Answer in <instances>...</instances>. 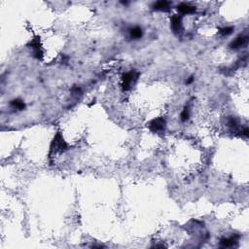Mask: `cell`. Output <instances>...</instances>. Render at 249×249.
<instances>
[{"mask_svg": "<svg viewBox=\"0 0 249 249\" xmlns=\"http://www.w3.org/2000/svg\"><path fill=\"white\" fill-rule=\"evenodd\" d=\"M65 149H67V144L63 140L61 134L59 132L55 135V137L52 143V151H55V152H62Z\"/></svg>", "mask_w": 249, "mask_h": 249, "instance_id": "cell-1", "label": "cell"}, {"mask_svg": "<svg viewBox=\"0 0 249 249\" xmlns=\"http://www.w3.org/2000/svg\"><path fill=\"white\" fill-rule=\"evenodd\" d=\"M139 76V73L136 71H131V72H127L124 75V78H123V87L125 90H128L131 88V86L137 80Z\"/></svg>", "mask_w": 249, "mask_h": 249, "instance_id": "cell-2", "label": "cell"}, {"mask_svg": "<svg viewBox=\"0 0 249 249\" xmlns=\"http://www.w3.org/2000/svg\"><path fill=\"white\" fill-rule=\"evenodd\" d=\"M165 127V121L163 118H158L155 119L151 122L150 124V130L154 132H162Z\"/></svg>", "mask_w": 249, "mask_h": 249, "instance_id": "cell-3", "label": "cell"}, {"mask_svg": "<svg viewBox=\"0 0 249 249\" xmlns=\"http://www.w3.org/2000/svg\"><path fill=\"white\" fill-rule=\"evenodd\" d=\"M171 27L174 32H178L182 28V22H181V18L179 16H173L171 18Z\"/></svg>", "mask_w": 249, "mask_h": 249, "instance_id": "cell-4", "label": "cell"}, {"mask_svg": "<svg viewBox=\"0 0 249 249\" xmlns=\"http://www.w3.org/2000/svg\"><path fill=\"white\" fill-rule=\"evenodd\" d=\"M177 9L182 14H193V13H195V11H196V7L191 6L189 4H184L183 3V4L178 5Z\"/></svg>", "mask_w": 249, "mask_h": 249, "instance_id": "cell-5", "label": "cell"}, {"mask_svg": "<svg viewBox=\"0 0 249 249\" xmlns=\"http://www.w3.org/2000/svg\"><path fill=\"white\" fill-rule=\"evenodd\" d=\"M238 238L237 236L236 237H232L231 238H224L221 240V244L224 246V247H229V246H232V245H234V243L237 242Z\"/></svg>", "mask_w": 249, "mask_h": 249, "instance_id": "cell-6", "label": "cell"}, {"mask_svg": "<svg viewBox=\"0 0 249 249\" xmlns=\"http://www.w3.org/2000/svg\"><path fill=\"white\" fill-rule=\"evenodd\" d=\"M245 42H246V38L245 37H238L231 44V47L234 48V49H237V48H239V47L243 46L245 44Z\"/></svg>", "mask_w": 249, "mask_h": 249, "instance_id": "cell-7", "label": "cell"}, {"mask_svg": "<svg viewBox=\"0 0 249 249\" xmlns=\"http://www.w3.org/2000/svg\"><path fill=\"white\" fill-rule=\"evenodd\" d=\"M154 8H155L156 10H162V11L167 10V8H168V2H167V1H159V2H157V3L154 5Z\"/></svg>", "mask_w": 249, "mask_h": 249, "instance_id": "cell-8", "label": "cell"}, {"mask_svg": "<svg viewBox=\"0 0 249 249\" xmlns=\"http://www.w3.org/2000/svg\"><path fill=\"white\" fill-rule=\"evenodd\" d=\"M11 104H12V106H14L15 108H17V109H19V110H22L23 108L26 107L25 102L22 101V100H19V99H15V100H13Z\"/></svg>", "mask_w": 249, "mask_h": 249, "instance_id": "cell-9", "label": "cell"}, {"mask_svg": "<svg viewBox=\"0 0 249 249\" xmlns=\"http://www.w3.org/2000/svg\"><path fill=\"white\" fill-rule=\"evenodd\" d=\"M131 35L133 38H140L142 36V30L140 27H134L131 30Z\"/></svg>", "mask_w": 249, "mask_h": 249, "instance_id": "cell-10", "label": "cell"}, {"mask_svg": "<svg viewBox=\"0 0 249 249\" xmlns=\"http://www.w3.org/2000/svg\"><path fill=\"white\" fill-rule=\"evenodd\" d=\"M181 120L183 122H186L187 120L189 119V110H188V108H185L183 110V112L181 113Z\"/></svg>", "mask_w": 249, "mask_h": 249, "instance_id": "cell-11", "label": "cell"}, {"mask_svg": "<svg viewBox=\"0 0 249 249\" xmlns=\"http://www.w3.org/2000/svg\"><path fill=\"white\" fill-rule=\"evenodd\" d=\"M232 30H234V28H232V27H226V28H223L220 32H221L222 35H229V34L232 33Z\"/></svg>", "mask_w": 249, "mask_h": 249, "instance_id": "cell-12", "label": "cell"}, {"mask_svg": "<svg viewBox=\"0 0 249 249\" xmlns=\"http://www.w3.org/2000/svg\"><path fill=\"white\" fill-rule=\"evenodd\" d=\"M193 80H194V78H193V77H190V78H189V80L187 81V84H190V83H192Z\"/></svg>", "mask_w": 249, "mask_h": 249, "instance_id": "cell-13", "label": "cell"}]
</instances>
